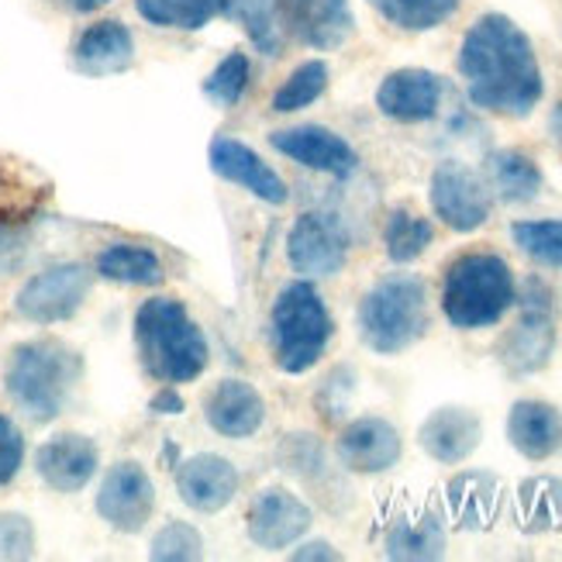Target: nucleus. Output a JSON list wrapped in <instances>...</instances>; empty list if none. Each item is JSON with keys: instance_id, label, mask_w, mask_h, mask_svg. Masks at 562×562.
Masks as SVG:
<instances>
[{"instance_id": "nucleus-1", "label": "nucleus", "mask_w": 562, "mask_h": 562, "mask_svg": "<svg viewBox=\"0 0 562 562\" xmlns=\"http://www.w3.org/2000/svg\"><path fill=\"white\" fill-rule=\"evenodd\" d=\"M459 77L476 111L528 117L542 104L546 80L531 38L507 14H483L459 45Z\"/></svg>"}, {"instance_id": "nucleus-2", "label": "nucleus", "mask_w": 562, "mask_h": 562, "mask_svg": "<svg viewBox=\"0 0 562 562\" xmlns=\"http://www.w3.org/2000/svg\"><path fill=\"white\" fill-rule=\"evenodd\" d=\"M132 335L145 376L162 386L201 380L211 362L204 328L193 322V314L177 297L142 301L132 322Z\"/></svg>"}, {"instance_id": "nucleus-3", "label": "nucleus", "mask_w": 562, "mask_h": 562, "mask_svg": "<svg viewBox=\"0 0 562 562\" xmlns=\"http://www.w3.org/2000/svg\"><path fill=\"white\" fill-rule=\"evenodd\" d=\"M83 380V356L63 338L18 341L4 362V394L35 425L56 422Z\"/></svg>"}, {"instance_id": "nucleus-4", "label": "nucleus", "mask_w": 562, "mask_h": 562, "mask_svg": "<svg viewBox=\"0 0 562 562\" xmlns=\"http://www.w3.org/2000/svg\"><path fill=\"white\" fill-rule=\"evenodd\" d=\"M518 301V280L504 256L473 249L446 266L442 314L459 331H483L504 322Z\"/></svg>"}, {"instance_id": "nucleus-5", "label": "nucleus", "mask_w": 562, "mask_h": 562, "mask_svg": "<svg viewBox=\"0 0 562 562\" xmlns=\"http://www.w3.org/2000/svg\"><path fill=\"white\" fill-rule=\"evenodd\" d=\"M335 335V317L322 297V290L314 280H290L270 307V325H266V338H270V356L273 366L283 376H304L311 373L322 356L331 346Z\"/></svg>"}, {"instance_id": "nucleus-6", "label": "nucleus", "mask_w": 562, "mask_h": 562, "mask_svg": "<svg viewBox=\"0 0 562 562\" xmlns=\"http://www.w3.org/2000/svg\"><path fill=\"white\" fill-rule=\"evenodd\" d=\"M359 338L376 356H401L425 338L428 314V283L418 273H390L362 293L356 311Z\"/></svg>"}, {"instance_id": "nucleus-7", "label": "nucleus", "mask_w": 562, "mask_h": 562, "mask_svg": "<svg viewBox=\"0 0 562 562\" xmlns=\"http://www.w3.org/2000/svg\"><path fill=\"white\" fill-rule=\"evenodd\" d=\"M518 317L501 341L497 362L510 376H535L552 362L555 352V325H559V297L542 277H528L518 286Z\"/></svg>"}, {"instance_id": "nucleus-8", "label": "nucleus", "mask_w": 562, "mask_h": 562, "mask_svg": "<svg viewBox=\"0 0 562 562\" xmlns=\"http://www.w3.org/2000/svg\"><path fill=\"white\" fill-rule=\"evenodd\" d=\"M93 286V270L83 262H53L45 270L32 273L14 293V314L21 322L38 325V328H53L63 325L69 317H77L80 307L90 297Z\"/></svg>"}, {"instance_id": "nucleus-9", "label": "nucleus", "mask_w": 562, "mask_h": 562, "mask_svg": "<svg viewBox=\"0 0 562 562\" xmlns=\"http://www.w3.org/2000/svg\"><path fill=\"white\" fill-rule=\"evenodd\" d=\"M352 235L335 211H304L286 232V262L304 280L338 277L349 262Z\"/></svg>"}, {"instance_id": "nucleus-10", "label": "nucleus", "mask_w": 562, "mask_h": 562, "mask_svg": "<svg viewBox=\"0 0 562 562\" xmlns=\"http://www.w3.org/2000/svg\"><path fill=\"white\" fill-rule=\"evenodd\" d=\"M428 201H431V211L438 222L459 235H470V232L483 228L491 222V211H494L491 187L483 183L476 169H470L467 162H456V159H446L431 169Z\"/></svg>"}, {"instance_id": "nucleus-11", "label": "nucleus", "mask_w": 562, "mask_h": 562, "mask_svg": "<svg viewBox=\"0 0 562 562\" xmlns=\"http://www.w3.org/2000/svg\"><path fill=\"white\" fill-rule=\"evenodd\" d=\"M156 483L145 473L142 462L135 459H121L114 467H108L101 486H97L93 507L101 521L121 535H138L149 528L153 515H156Z\"/></svg>"}, {"instance_id": "nucleus-12", "label": "nucleus", "mask_w": 562, "mask_h": 562, "mask_svg": "<svg viewBox=\"0 0 562 562\" xmlns=\"http://www.w3.org/2000/svg\"><path fill=\"white\" fill-rule=\"evenodd\" d=\"M314 525V510L286 486H262L246 510V535L262 552L293 549Z\"/></svg>"}, {"instance_id": "nucleus-13", "label": "nucleus", "mask_w": 562, "mask_h": 562, "mask_svg": "<svg viewBox=\"0 0 562 562\" xmlns=\"http://www.w3.org/2000/svg\"><path fill=\"white\" fill-rule=\"evenodd\" d=\"M270 145L290 162H297L311 173H325L331 180H349L359 169V153L325 125H293L270 135Z\"/></svg>"}, {"instance_id": "nucleus-14", "label": "nucleus", "mask_w": 562, "mask_h": 562, "mask_svg": "<svg viewBox=\"0 0 562 562\" xmlns=\"http://www.w3.org/2000/svg\"><path fill=\"white\" fill-rule=\"evenodd\" d=\"M404 456V438L386 418L366 414V418L349 422L335 438V459L346 473L376 476L394 470Z\"/></svg>"}, {"instance_id": "nucleus-15", "label": "nucleus", "mask_w": 562, "mask_h": 562, "mask_svg": "<svg viewBox=\"0 0 562 562\" xmlns=\"http://www.w3.org/2000/svg\"><path fill=\"white\" fill-rule=\"evenodd\" d=\"M35 473L56 494H80L101 473V449L90 435L59 431L35 449Z\"/></svg>"}, {"instance_id": "nucleus-16", "label": "nucleus", "mask_w": 562, "mask_h": 562, "mask_svg": "<svg viewBox=\"0 0 562 562\" xmlns=\"http://www.w3.org/2000/svg\"><path fill=\"white\" fill-rule=\"evenodd\" d=\"M207 162H211V169L217 177L241 187L246 193H252V198L262 201V204L283 207L290 201L286 180L246 142H238L232 135H217L211 142V149H207Z\"/></svg>"}, {"instance_id": "nucleus-17", "label": "nucleus", "mask_w": 562, "mask_h": 562, "mask_svg": "<svg viewBox=\"0 0 562 562\" xmlns=\"http://www.w3.org/2000/svg\"><path fill=\"white\" fill-rule=\"evenodd\" d=\"M238 491H241L238 467L217 452L190 456L177 470V494L190 510H198V515H222L238 497Z\"/></svg>"}, {"instance_id": "nucleus-18", "label": "nucleus", "mask_w": 562, "mask_h": 562, "mask_svg": "<svg viewBox=\"0 0 562 562\" xmlns=\"http://www.w3.org/2000/svg\"><path fill=\"white\" fill-rule=\"evenodd\" d=\"M204 422L232 442H249L266 428V401L249 380L225 376L204 394Z\"/></svg>"}, {"instance_id": "nucleus-19", "label": "nucleus", "mask_w": 562, "mask_h": 562, "mask_svg": "<svg viewBox=\"0 0 562 562\" xmlns=\"http://www.w3.org/2000/svg\"><path fill=\"white\" fill-rule=\"evenodd\" d=\"M446 101V80L431 69H394L376 90V108L397 125H425Z\"/></svg>"}, {"instance_id": "nucleus-20", "label": "nucleus", "mask_w": 562, "mask_h": 562, "mask_svg": "<svg viewBox=\"0 0 562 562\" xmlns=\"http://www.w3.org/2000/svg\"><path fill=\"white\" fill-rule=\"evenodd\" d=\"M69 59L80 77H93V80L117 77V72H125L135 63V35L128 24L117 18L90 21L87 29L72 38Z\"/></svg>"}, {"instance_id": "nucleus-21", "label": "nucleus", "mask_w": 562, "mask_h": 562, "mask_svg": "<svg viewBox=\"0 0 562 562\" xmlns=\"http://www.w3.org/2000/svg\"><path fill=\"white\" fill-rule=\"evenodd\" d=\"M290 42H301L314 53H331L356 32V14L349 0H286Z\"/></svg>"}, {"instance_id": "nucleus-22", "label": "nucleus", "mask_w": 562, "mask_h": 562, "mask_svg": "<svg viewBox=\"0 0 562 562\" xmlns=\"http://www.w3.org/2000/svg\"><path fill=\"white\" fill-rule=\"evenodd\" d=\"M480 438H483V425L467 407H438L418 428L422 449L435 462H442V467H459V462H467L480 449Z\"/></svg>"}, {"instance_id": "nucleus-23", "label": "nucleus", "mask_w": 562, "mask_h": 562, "mask_svg": "<svg viewBox=\"0 0 562 562\" xmlns=\"http://www.w3.org/2000/svg\"><path fill=\"white\" fill-rule=\"evenodd\" d=\"M507 438L525 459L546 462L562 449V411L549 401H518L507 414Z\"/></svg>"}, {"instance_id": "nucleus-24", "label": "nucleus", "mask_w": 562, "mask_h": 562, "mask_svg": "<svg viewBox=\"0 0 562 562\" xmlns=\"http://www.w3.org/2000/svg\"><path fill=\"white\" fill-rule=\"evenodd\" d=\"M225 18H232L246 32L259 56L280 59L286 53V0H225Z\"/></svg>"}, {"instance_id": "nucleus-25", "label": "nucleus", "mask_w": 562, "mask_h": 562, "mask_svg": "<svg viewBox=\"0 0 562 562\" xmlns=\"http://www.w3.org/2000/svg\"><path fill=\"white\" fill-rule=\"evenodd\" d=\"M483 183L504 204H528L542 193V166L521 149H497L483 159Z\"/></svg>"}, {"instance_id": "nucleus-26", "label": "nucleus", "mask_w": 562, "mask_h": 562, "mask_svg": "<svg viewBox=\"0 0 562 562\" xmlns=\"http://www.w3.org/2000/svg\"><path fill=\"white\" fill-rule=\"evenodd\" d=\"M93 277L117 286H162L166 262L153 246H142V241H111L97 252Z\"/></svg>"}, {"instance_id": "nucleus-27", "label": "nucleus", "mask_w": 562, "mask_h": 562, "mask_svg": "<svg viewBox=\"0 0 562 562\" xmlns=\"http://www.w3.org/2000/svg\"><path fill=\"white\" fill-rule=\"evenodd\" d=\"M386 559L422 562V559H442L446 555V525L431 510L422 515H401L390 521L383 535Z\"/></svg>"}, {"instance_id": "nucleus-28", "label": "nucleus", "mask_w": 562, "mask_h": 562, "mask_svg": "<svg viewBox=\"0 0 562 562\" xmlns=\"http://www.w3.org/2000/svg\"><path fill=\"white\" fill-rule=\"evenodd\" d=\"M446 501H449V515L456 518V525L486 528L494 521L497 504H501V480L494 473H483V470L459 473L449 483Z\"/></svg>"}, {"instance_id": "nucleus-29", "label": "nucleus", "mask_w": 562, "mask_h": 562, "mask_svg": "<svg viewBox=\"0 0 562 562\" xmlns=\"http://www.w3.org/2000/svg\"><path fill=\"white\" fill-rule=\"evenodd\" d=\"M145 24L166 32H201L204 24L225 14V0H135Z\"/></svg>"}, {"instance_id": "nucleus-30", "label": "nucleus", "mask_w": 562, "mask_h": 562, "mask_svg": "<svg viewBox=\"0 0 562 562\" xmlns=\"http://www.w3.org/2000/svg\"><path fill=\"white\" fill-rule=\"evenodd\" d=\"M435 241V225L428 217L414 214L407 207H394L386 214L383 225V252L390 262L407 266L414 259H422L428 252V246Z\"/></svg>"}, {"instance_id": "nucleus-31", "label": "nucleus", "mask_w": 562, "mask_h": 562, "mask_svg": "<svg viewBox=\"0 0 562 562\" xmlns=\"http://www.w3.org/2000/svg\"><path fill=\"white\" fill-rule=\"evenodd\" d=\"M366 4L401 32H431L459 11L462 0H366Z\"/></svg>"}, {"instance_id": "nucleus-32", "label": "nucleus", "mask_w": 562, "mask_h": 562, "mask_svg": "<svg viewBox=\"0 0 562 562\" xmlns=\"http://www.w3.org/2000/svg\"><path fill=\"white\" fill-rule=\"evenodd\" d=\"M252 59L249 53H241V48H235V53H228L222 63H217L211 72H207V80H204V97L211 101V108L217 111H232L241 97L249 93L252 87Z\"/></svg>"}, {"instance_id": "nucleus-33", "label": "nucleus", "mask_w": 562, "mask_h": 562, "mask_svg": "<svg viewBox=\"0 0 562 562\" xmlns=\"http://www.w3.org/2000/svg\"><path fill=\"white\" fill-rule=\"evenodd\" d=\"M277 459H280V467L290 473V476H297L304 483H325L328 473H331V462H328V449L325 442L317 435L311 431H297V435H286L280 449H277Z\"/></svg>"}, {"instance_id": "nucleus-34", "label": "nucleus", "mask_w": 562, "mask_h": 562, "mask_svg": "<svg viewBox=\"0 0 562 562\" xmlns=\"http://www.w3.org/2000/svg\"><path fill=\"white\" fill-rule=\"evenodd\" d=\"M328 80H331V69H328L325 59H307V63H301L277 87V93H273V111L277 114H293V111L311 108L317 97H325Z\"/></svg>"}, {"instance_id": "nucleus-35", "label": "nucleus", "mask_w": 562, "mask_h": 562, "mask_svg": "<svg viewBox=\"0 0 562 562\" xmlns=\"http://www.w3.org/2000/svg\"><path fill=\"white\" fill-rule=\"evenodd\" d=\"M510 238L521 256L546 270H562V217H542V222H515Z\"/></svg>"}, {"instance_id": "nucleus-36", "label": "nucleus", "mask_w": 562, "mask_h": 562, "mask_svg": "<svg viewBox=\"0 0 562 562\" xmlns=\"http://www.w3.org/2000/svg\"><path fill=\"white\" fill-rule=\"evenodd\" d=\"M518 504H521V525H528L531 531L559 525V518H562V480L535 476V480L521 483Z\"/></svg>"}, {"instance_id": "nucleus-37", "label": "nucleus", "mask_w": 562, "mask_h": 562, "mask_svg": "<svg viewBox=\"0 0 562 562\" xmlns=\"http://www.w3.org/2000/svg\"><path fill=\"white\" fill-rule=\"evenodd\" d=\"M204 555V539L201 531L187 521H166L149 542V559L159 562H190Z\"/></svg>"}, {"instance_id": "nucleus-38", "label": "nucleus", "mask_w": 562, "mask_h": 562, "mask_svg": "<svg viewBox=\"0 0 562 562\" xmlns=\"http://www.w3.org/2000/svg\"><path fill=\"white\" fill-rule=\"evenodd\" d=\"M35 542V525L29 518L0 510V559H32Z\"/></svg>"}, {"instance_id": "nucleus-39", "label": "nucleus", "mask_w": 562, "mask_h": 562, "mask_svg": "<svg viewBox=\"0 0 562 562\" xmlns=\"http://www.w3.org/2000/svg\"><path fill=\"white\" fill-rule=\"evenodd\" d=\"M24 456H29V446H24V431L18 428L14 418H8L0 411V486H8L18 480L21 467H24Z\"/></svg>"}, {"instance_id": "nucleus-40", "label": "nucleus", "mask_w": 562, "mask_h": 562, "mask_svg": "<svg viewBox=\"0 0 562 562\" xmlns=\"http://www.w3.org/2000/svg\"><path fill=\"white\" fill-rule=\"evenodd\" d=\"M29 241H32V228L24 222H0V273L11 270L24 256Z\"/></svg>"}, {"instance_id": "nucleus-41", "label": "nucleus", "mask_w": 562, "mask_h": 562, "mask_svg": "<svg viewBox=\"0 0 562 562\" xmlns=\"http://www.w3.org/2000/svg\"><path fill=\"white\" fill-rule=\"evenodd\" d=\"M290 559H338V552L331 542H297L290 549Z\"/></svg>"}, {"instance_id": "nucleus-42", "label": "nucleus", "mask_w": 562, "mask_h": 562, "mask_svg": "<svg viewBox=\"0 0 562 562\" xmlns=\"http://www.w3.org/2000/svg\"><path fill=\"white\" fill-rule=\"evenodd\" d=\"M153 407H156L159 414H180V411H183V401H180V394H177V386H162L159 394L153 397Z\"/></svg>"}, {"instance_id": "nucleus-43", "label": "nucleus", "mask_w": 562, "mask_h": 562, "mask_svg": "<svg viewBox=\"0 0 562 562\" xmlns=\"http://www.w3.org/2000/svg\"><path fill=\"white\" fill-rule=\"evenodd\" d=\"M59 4H63L66 11H72V14H93V11L108 8L111 0H59Z\"/></svg>"}, {"instance_id": "nucleus-44", "label": "nucleus", "mask_w": 562, "mask_h": 562, "mask_svg": "<svg viewBox=\"0 0 562 562\" xmlns=\"http://www.w3.org/2000/svg\"><path fill=\"white\" fill-rule=\"evenodd\" d=\"M549 132L559 145V153H562V97H559V104L552 108V117H549Z\"/></svg>"}]
</instances>
